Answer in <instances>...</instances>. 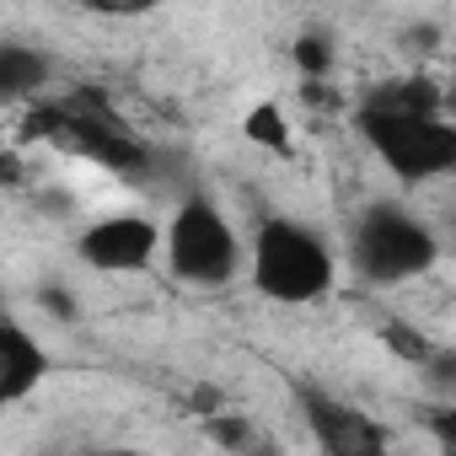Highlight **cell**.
Instances as JSON below:
<instances>
[{"mask_svg": "<svg viewBox=\"0 0 456 456\" xmlns=\"http://www.w3.org/2000/svg\"><path fill=\"white\" fill-rule=\"evenodd\" d=\"M253 274L258 290L274 301H317L333 285V253L317 232L296 220H269L258 232V253H253Z\"/></svg>", "mask_w": 456, "mask_h": 456, "instance_id": "1", "label": "cell"}, {"mask_svg": "<svg viewBox=\"0 0 456 456\" xmlns=\"http://www.w3.org/2000/svg\"><path fill=\"white\" fill-rule=\"evenodd\" d=\"M360 134L370 151L403 177V183H429L456 167V124L451 118H397V113H370L360 108Z\"/></svg>", "mask_w": 456, "mask_h": 456, "instance_id": "2", "label": "cell"}, {"mask_svg": "<svg viewBox=\"0 0 456 456\" xmlns=\"http://www.w3.org/2000/svg\"><path fill=\"white\" fill-rule=\"evenodd\" d=\"M435 237L403 209H370L354 232V269L370 285H403L435 264Z\"/></svg>", "mask_w": 456, "mask_h": 456, "instance_id": "3", "label": "cell"}, {"mask_svg": "<svg viewBox=\"0 0 456 456\" xmlns=\"http://www.w3.org/2000/svg\"><path fill=\"white\" fill-rule=\"evenodd\" d=\"M167 258L183 280L193 285H220L232 280L237 264H242V248H237V232L225 225V215L204 199H188L172 225H167Z\"/></svg>", "mask_w": 456, "mask_h": 456, "instance_id": "4", "label": "cell"}, {"mask_svg": "<svg viewBox=\"0 0 456 456\" xmlns=\"http://www.w3.org/2000/svg\"><path fill=\"white\" fill-rule=\"evenodd\" d=\"M28 134L60 145V151H70V156H86V161H97V167H113V172H145V167H151L145 145H140L124 124L81 118V113H70L65 102L33 108V113H28Z\"/></svg>", "mask_w": 456, "mask_h": 456, "instance_id": "5", "label": "cell"}, {"mask_svg": "<svg viewBox=\"0 0 456 456\" xmlns=\"http://www.w3.org/2000/svg\"><path fill=\"white\" fill-rule=\"evenodd\" d=\"M301 413H306V429H312L322 456H387V429L365 408L306 387L301 392Z\"/></svg>", "mask_w": 456, "mask_h": 456, "instance_id": "6", "label": "cell"}, {"mask_svg": "<svg viewBox=\"0 0 456 456\" xmlns=\"http://www.w3.org/2000/svg\"><path fill=\"white\" fill-rule=\"evenodd\" d=\"M156 248H161V232L145 215H108L81 237V258L102 274H134L156 258Z\"/></svg>", "mask_w": 456, "mask_h": 456, "instance_id": "7", "label": "cell"}, {"mask_svg": "<svg viewBox=\"0 0 456 456\" xmlns=\"http://www.w3.org/2000/svg\"><path fill=\"white\" fill-rule=\"evenodd\" d=\"M49 360H44V344L22 328V322H6L0 333V397L6 403H22L38 381H44Z\"/></svg>", "mask_w": 456, "mask_h": 456, "instance_id": "8", "label": "cell"}, {"mask_svg": "<svg viewBox=\"0 0 456 456\" xmlns=\"http://www.w3.org/2000/svg\"><path fill=\"white\" fill-rule=\"evenodd\" d=\"M360 108H370V113H397V118H445V86H435V81H424V76H403V81L376 86Z\"/></svg>", "mask_w": 456, "mask_h": 456, "instance_id": "9", "label": "cell"}, {"mask_svg": "<svg viewBox=\"0 0 456 456\" xmlns=\"http://www.w3.org/2000/svg\"><path fill=\"white\" fill-rule=\"evenodd\" d=\"M49 60L28 44H0V97H28L33 86H44Z\"/></svg>", "mask_w": 456, "mask_h": 456, "instance_id": "10", "label": "cell"}, {"mask_svg": "<svg viewBox=\"0 0 456 456\" xmlns=\"http://www.w3.org/2000/svg\"><path fill=\"white\" fill-rule=\"evenodd\" d=\"M209 435L225 445V451H237V456H280L274 445H269V435H258L248 419H237V413H215L209 419Z\"/></svg>", "mask_w": 456, "mask_h": 456, "instance_id": "11", "label": "cell"}, {"mask_svg": "<svg viewBox=\"0 0 456 456\" xmlns=\"http://www.w3.org/2000/svg\"><path fill=\"white\" fill-rule=\"evenodd\" d=\"M381 344H387V349H392L397 360L419 365V370H424V365L435 360V344H429V338H424L419 328H408L403 317H387V322H381Z\"/></svg>", "mask_w": 456, "mask_h": 456, "instance_id": "12", "label": "cell"}, {"mask_svg": "<svg viewBox=\"0 0 456 456\" xmlns=\"http://www.w3.org/2000/svg\"><path fill=\"white\" fill-rule=\"evenodd\" d=\"M242 129H248V140H253V145H269V151H285V145H290V129H285V113H280L274 102H264V108H253Z\"/></svg>", "mask_w": 456, "mask_h": 456, "instance_id": "13", "label": "cell"}, {"mask_svg": "<svg viewBox=\"0 0 456 456\" xmlns=\"http://www.w3.org/2000/svg\"><path fill=\"white\" fill-rule=\"evenodd\" d=\"M429 435H435V445H440V456H456V403H440V408H429Z\"/></svg>", "mask_w": 456, "mask_h": 456, "instance_id": "14", "label": "cell"}, {"mask_svg": "<svg viewBox=\"0 0 456 456\" xmlns=\"http://www.w3.org/2000/svg\"><path fill=\"white\" fill-rule=\"evenodd\" d=\"M296 65L306 70V76H328V65H333V49H328V38H301L296 44Z\"/></svg>", "mask_w": 456, "mask_h": 456, "instance_id": "15", "label": "cell"}, {"mask_svg": "<svg viewBox=\"0 0 456 456\" xmlns=\"http://www.w3.org/2000/svg\"><path fill=\"white\" fill-rule=\"evenodd\" d=\"M424 376H429L435 392H456V344L451 349H435V360L424 365Z\"/></svg>", "mask_w": 456, "mask_h": 456, "instance_id": "16", "label": "cell"}, {"mask_svg": "<svg viewBox=\"0 0 456 456\" xmlns=\"http://www.w3.org/2000/svg\"><path fill=\"white\" fill-rule=\"evenodd\" d=\"M38 301H44L54 317H65V322L76 317V306H70V290H60V285H44V296H38Z\"/></svg>", "mask_w": 456, "mask_h": 456, "instance_id": "17", "label": "cell"}, {"mask_svg": "<svg viewBox=\"0 0 456 456\" xmlns=\"http://www.w3.org/2000/svg\"><path fill=\"white\" fill-rule=\"evenodd\" d=\"M193 408L215 419V413H225V397H220V392H209V387H199V392H193Z\"/></svg>", "mask_w": 456, "mask_h": 456, "instance_id": "18", "label": "cell"}, {"mask_svg": "<svg viewBox=\"0 0 456 456\" xmlns=\"http://www.w3.org/2000/svg\"><path fill=\"white\" fill-rule=\"evenodd\" d=\"M445 118H451V124H456V81H451V86H445Z\"/></svg>", "mask_w": 456, "mask_h": 456, "instance_id": "19", "label": "cell"}, {"mask_svg": "<svg viewBox=\"0 0 456 456\" xmlns=\"http://www.w3.org/2000/svg\"><path fill=\"white\" fill-rule=\"evenodd\" d=\"M97 456H140V451H97Z\"/></svg>", "mask_w": 456, "mask_h": 456, "instance_id": "20", "label": "cell"}]
</instances>
